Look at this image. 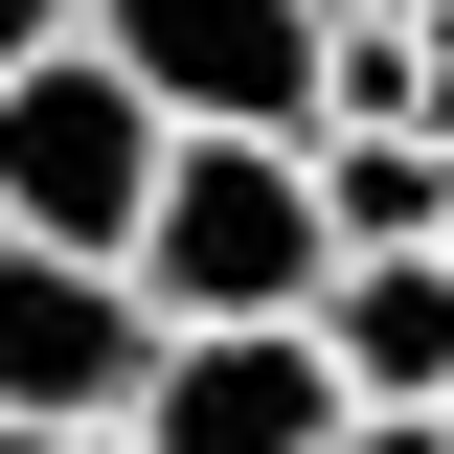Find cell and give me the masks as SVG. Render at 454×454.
<instances>
[{
  "mask_svg": "<svg viewBox=\"0 0 454 454\" xmlns=\"http://www.w3.org/2000/svg\"><path fill=\"white\" fill-rule=\"evenodd\" d=\"M137 295H160V318H318V295H340L318 137H182V160H160V227H137Z\"/></svg>",
  "mask_w": 454,
  "mask_h": 454,
  "instance_id": "6da1fadb",
  "label": "cell"
},
{
  "mask_svg": "<svg viewBox=\"0 0 454 454\" xmlns=\"http://www.w3.org/2000/svg\"><path fill=\"white\" fill-rule=\"evenodd\" d=\"M160 160H182V114L137 91L91 23L0 91V227H23V250H137V227H160Z\"/></svg>",
  "mask_w": 454,
  "mask_h": 454,
  "instance_id": "7a4b0ae2",
  "label": "cell"
},
{
  "mask_svg": "<svg viewBox=\"0 0 454 454\" xmlns=\"http://www.w3.org/2000/svg\"><path fill=\"white\" fill-rule=\"evenodd\" d=\"M91 46L182 114V137H318L340 0H91Z\"/></svg>",
  "mask_w": 454,
  "mask_h": 454,
  "instance_id": "3957f363",
  "label": "cell"
},
{
  "mask_svg": "<svg viewBox=\"0 0 454 454\" xmlns=\"http://www.w3.org/2000/svg\"><path fill=\"white\" fill-rule=\"evenodd\" d=\"M160 295H137V250H23L0 227V409H46V432H137V387H160Z\"/></svg>",
  "mask_w": 454,
  "mask_h": 454,
  "instance_id": "277c9868",
  "label": "cell"
},
{
  "mask_svg": "<svg viewBox=\"0 0 454 454\" xmlns=\"http://www.w3.org/2000/svg\"><path fill=\"white\" fill-rule=\"evenodd\" d=\"M340 340L318 318H182L160 387H137V454H340Z\"/></svg>",
  "mask_w": 454,
  "mask_h": 454,
  "instance_id": "5b68a950",
  "label": "cell"
},
{
  "mask_svg": "<svg viewBox=\"0 0 454 454\" xmlns=\"http://www.w3.org/2000/svg\"><path fill=\"white\" fill-rule=\"evenodd\" d=\"M318 340H340V387H364V409H454V250H340Z\"/></svg>",
  "mask_w": 454,
  "mask_h": 454,
  "instance_id": "8992f818",
  "label": "cell"
},
{
  "mask_svg": "<svg viewBox=\"0 0 454 454\" xmlns=\"http://www.w3.org/2000/svg\"><path fill=\"white\" fill-rule=\"evenodd\" d=\"M318 205L340 250H454V137L409 114V137H318Z\"/></svg>",
  "mask_w": 454,
  "mask_h": 454,
  "instance_id": "52a82bcc",
  "label": "cell"
},
{
  "mask_svg": "<svg viewBox=\"0 0 454 454\" xmlns=\"http://www.w3.org/2000/svg\"><path fill=\"white\" fill-rule=\"evenodd\" d=\"M68 23H91V0H0V91H23V68H46Z\"/></svg>",
  "mask_w": 454,
  "mask_h": 454,
  "instance_id": "ba28073f",
  "label": "cell"
},
{
  "mask_svg": "<svg viewBox=\"0 0 454 454\" xmlns=\"http://www.w3.org/2000/svg\"><path fill=\"white\" fill-rule=\"evenodd\" d=\"M340 454H454V409H340Z\"/></svg>",
  "mask_w": 454,
  "mask_h": 454,
  "instance_id": "9c48e42d",
  "label": "cell"
},
{
  "mask_svg": "<svg viewBox=\"0 0 454 454\" xmlns=\"http://www.w3.org/2000/svg\"><path fill=\"white\" fill-rule=\"evenodd\" d=\"M432 137H454V0H432Z\"/></svg>",
  "mask_w": 454,
  "mask_h": 454,
  "instance_id": "30bf717a",
  "label": "cell"
},
{
  "mask_svg": "<svg viewBox=\"0 0 454 454\" xmlns=\"http://www.w3.org/2000/svg\"><path fill=\"white\" fill-rule=\"evenodd\" d=\"M340 23H432V0H340Z\"/></svg>",
  "mask_w": 454,
  "mask_h": 454,
  "instance_id": "8fae6325",
  "label": "cell"
},
{
  "mask_svg": "<svg viewBox=\"0 0 454 454\" xmlns=\"http://www.w3.org/2000/svg\"><path fill=\"white\" fill-rule=\"evenodd\" d=\"M91 454H137V432H91Z\"/></svg>",
  "mask_w": 454,
  "mask_h": 454,
  "instance_id": "7c38bea8",
  "label": "cell"
}]
</instances>
